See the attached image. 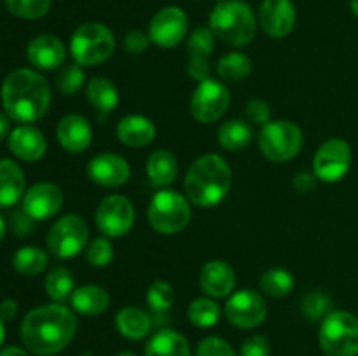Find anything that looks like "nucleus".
Listing matches in <instances>:
<instances>
[{
	"label": "nucleus",
	"instance_id": "obj_15",
	"mask_svg": "<svg viewBox=\"0 0 358 356\" xmlns=\"http://www.w3.org/2000/svg\"><path fill=\"white\" fill-rule=\"evenodd\" d=\"M63 201V192L62 188L51 181H41L35 184L24 192L23 195V205L21 208L35 220V222H44V220L52 218L58 215L62 209Z\"/></svg>",
	"mask_w": 358,
	"mask_h": 356
},
{
	"label": "nucleus",
	"instance_id": "obj_13",
	"mask_svg": "<svg viewBox=\"0 0 358 356\" xmlns=\"http://www.w3.org/2000/svg\"><path fill=\"white\" fill-rule=\"evenodd\" d=\"M224 314L233 327L248 330V328L259 327L266 320L268 306L261 293L243 288L240 292L231 293L229 300L224 307Z\"/></svg>",
	"mask_w": 358,
	"mask_h": 356
},
{
	"label": "nucleus",
	"instance_id": "obj_40",
	"mask_svg": "<svg viewBox=\"0 0 358 356\" xmlns=\"http://www.w3.org/2000/svg\"><path fill=\"white\" fill-rule=\"evenodd\" d=\"M331 299L325 295L324 292H311L308 293L301 304V311L308 320H324L329 313H331Z\"/></svg>",
	"mask_w": 358,
	"mask_h": 356
},
{
	"label": "nucleus",
	"instance_id": "obj_2",
	"mask_svg": "<svg viewBox=\"0 0 358 356\" xmlns=\"http://www.w3.org/2000/svg\"><path fill=\"white\" fill-rule=\"evenodd\" d=\"M2 107L13 121L30 124L48 114L51 87L48 80L30 68L13 70L2 84Z\"/></svg>",
	"mask_w": 358,
	"mask_h": 356
},
{
	"label": "nucleus",
	"instance_id": "obj_36",
	"mask_svg": "<svg viewBox=\"0 0 358 356\" xmlns=\"http://www.w3.org/2000/svg\"><path fill=\"white\" fill-rule=\"evenodd\" d=\"M147 306L152 311L154 314H163L166 311H170V307L173 306L175 302V292L173 286L166 281H154L152 285L147 290Z\"/></svg>",
	"mask_w": 358,
	"mask_h": 356
},
{
	"label": "nucleus",
	"instance_id": "obj_51",
	"mask_svg": "<svg viewBox=\"0 0 358 356\" xmlns=\"http://www.w3.org/2000/svg\"><path fill=\"white\" fill-rule=\"evenodd\" d=\"M3 339H6V327H3V321L0 320V348L3 344Z\"/></svg>",
	"mask_w": 358,
	"mask_h": 356
},
{
	"label": "nucleus",
	"instance_id": "obj_25",
	"mask_svg": "<svg viewBox=\"0 0 358 356\" xmlns=\"http://www.w3.org/2000/svg\"><path fill=\"white\" fill-rule=\"evenodd\" d=\"M70 304H72L73 311H77L83 316H98L108 309L110 295L103 286L84 285L73 290Z\"/></svg>",
	"mask_w": 358,
	"mask_h": 356
},
{
	"label": "nucleus",
	"instance_id": "obj_3",
	"mask_svg": "<svg viewBox=\"0 0 358 356\" xmlns=\"http://www.w3.org/2000/svg\"><path fill=\"white\" fill-rule=\"evenodd\" d=\"M233 185L229 164L217 154L198 157L189 168L184 180V191L191 205L212 208L226 199Z\"/></svg>",
	"mask_w": 358,
	"mask_h": 356
},
{
	"label": "nucleus",
	"instance_id": "obj_45",
	"mask_svg": "<svg viewBox=\"0 0 358 356\" xmlns=\"http://www.w3.org/2000/svg\"><path fill=\"white\" fill-rule=\"evenodd\" d=\"M269 353H271V346L268 339L262 335H254L241 346V356H269Z\"/></svg>",
	"mask_w": 358,
	"mask_h": 356
},
{
	"label": "nucleus",
	"instance_id": "obj_34",
	"mask_svg": "<svg viewBox=\"0 0 358 356\" xmlns=\"http://www.w3.org/2000/svg\"><path fill=\"white\" fill-rule=\"evenodd\" d=\"M294 285H296L294 276L287 269L282 267L269 269L259 279V288H261V292L269 297H275V299L289 295L294 290Z\"/></svg>",
	"mask_w": 358,
	"mask_h": 356
},
{
	"label": "nucleus",
	"instance_id": "obj_20",
	"mask_svg": "<svg viewBox=\"0 0 358 356\" xmlns=\"http://www.w3.org/2000/svg\"><path fill=\"white\" fill-rule=\"evenodd\" d=\"M9 149L17 159L27 161V163H34L44 157L45 150H48V142L41 129L30 124H20L10 131L9 138Z\"/></svg>",
	"mask_w": 358,
	"mask_h": 356
},
{
	"label": "nucleus",
	"instance_id": "obj_16",
	"mask_svg": "<svg viewBox=\"0 0 358 356\" xmlns=\"http://www.w3.org/2000/svg\"><path fill=\"white\" fill-rule=\"evenodd\" d=\"M257 23L268 37H287L296 24V7L292 0H262L259 6Z\"/></svg>",
	"mask_w": 358,
	"mask_h": 356
},
{
	"label": "nucleus",
	"instance_id": "obj_1",
	"mask_svg": "<svg viewBox=\"0 0 358 356\" xmlns=\"http://www.w3.org/2000/svg\"><path fill=\"white\" fill-rule=\"evenodd\" d=\"M77 332V318L62 304H48L31 309L21 323V341L37 356L63 351Z\"/></svg>",
	"mask_w": 358,
	"mask_h": 356
},
{
	"label": "nucleus",
	"instance_id": "obj_42",
	"mask_svg": "<svg viewBox=\"0 0 358 356\" xmlns=\"http://www.w3.org/2000/svg\"><path fill=\"white\" fill-rule=\"evenodd\" d=\"M245 114H247L248 121L254 122L257 126H266L271 122V107L268 101L261 100V98H254L245 107Z\"/></svg>",
	"mask_w": 358,
	"mask_h": 356
},
{
	"label": "nucleus",
	"instance_id": "obj_48",
	"mask_svg": "<svg viewBox=\"0 0 358 356\" xmlns=\"http://www.w3.org/2000/svg\"><path fill=\"white\" fill-rule=\"evenodd\" d=\"M10 131H13V129H10V117L7 114H2V112H0V142L9 138Z\"/></svg>",
	"mask_w": 358,
	"mask_h": 356
},
{
	"label": "nucleus",
	"instance_id": "obj_7",
	"mask_svg": "<svg viewBox=\"0 0 358 356\" xmlns=\"http://www.w3.org/2000/svg\"><path fill=\"white\" fill-rule=\"evenodd\" d=\"M318 342L327 356H357L358 318L348 311H331L322 320Z\"/></svg>",
	"mask_w": 358,
	"mask_h": 356
},
{
	"label": "nucleus",
	"instance_id": "obj_23",
	"mask_svg": "<svg viewBox=\"0 0 358 356\" xmlns=\"http://www.w3.org/2000/svg\"><path fill=\"white\" fill-rule=\"evenodd\" d=\"M115 135L121 143L131 149L147 147L156 138V126L145 115H126L117 122Z\"/></svg>",
	"mask_w": 358,
	"mask_h": 356
},
{
	"label": "nucleus",
	"instance_id": "obj_28",
	"mask_svg": "<svg viewBox=\"0 0 358 356\" xmlns=\"http://www.w3.org/2000/svg\"><path fill=\"white\" fill-rule=\"evenodd\" d=\"M86 94L90 105L101 115V119L114 112L119 105L117 87L112 80L105 79V77H93L87 82Z\"/></svg>",
	"mask_w": 358,
	"mask_h": 356
},
{
	"label": "nucleus",
	"instance_id": "obj_8",
	"mask_svg": "<svg viewBox=\"0 0 358 356\" xmlns=\"http://www.w3.org/2000/svg\"><path fill=\"white\" fill-rule=\"evenodd\" d=\"M303 131L290 121H271L259 133V150L273 163L294 159L303 149Z\"/></svg>",
	"mask_w": 358,
	"mask_h": 356
},
{
	"label": "nucleus",
	"instance_id": "obj_54",
	"mask_svg": "<svg viewBox=\"0 0 358 356\" xmlns=\"http://www.w3.org/2000/svg\"><path fill=\"white\" fill-rule=\"evenodd\" d=\"M215 2H222V0H215Z\"/></svg>",
	"mask_w": 358,
	"mask_h": 356
},
{
	"label": "nucleus",
	"instance_id": "obj_31",
	"mask_svg": "<svg viewBox=\"0 0 358 356\" xmlns=\"http://www.w3.org/2000/svg\"><path fill=\"white\" fill-rule=\"evenodd\" d=\"M45 293L49 299L56 304H63L72 297L76 285H73V276L69 269L65 267H52L45 276Z\"/></svg>",
	"mask_w": 358,
	"mask_h": 356
},
{
	"label": "nucleus",
	"instance_id": "obj_49",
	"mask_svg": "<svg viewBox=\"0 0 358 356\" xmlns=\"http://www.w3.org/2000/svg\"><path fill=\"white\" fill-rule=\"evenodd\" d=\"M0 356H28V353L24 349L17 348V346H10V348H6L3 351H0Z\"/></svg>",
	"mask_w": 358,
	"mask_h": 356
},
{
	"label": "nucleus",
	"instance_id": "obj_47",
	"mask_svg": "<svg viewBox=\"0 0 358 356\" xmlns=\"http://www.w3.org/2000/svg\"><path fill=\"white\" fill-rule=\"evenodd\" d=\"M17 311H20V306L14 299H3L0 302V320L2 321H10L16 318Z\"/></svg>",
	"mask_w": 358,
	"mask_h": 356
},
{
	"label": "nucleus",
	"instance_id": "obj_37",
	"mask_svg": "<svg viewBox=\"0 0 358 356\" xmlns=\"http://www.w3.org/2000/svg\"><path fill=\"white\" fill-rule=\"evenodd\" d=\"M6 7L21 20H41L51 9V0H6Z\"/></svg>",
	"mask_w": 358,
	"mask_h": 356
},
{
	"label": "nucleus",
	"instance_id": "obj_26",
	"mask_svg": "<svg viewBox=\"0 0 358 356\" xmlns=\"http://www.w3.org/2000/svg\"><path fill=\"white\" fill-rule=\"evenodd\" d=\"M147 177L149 181L157 188H166L177 178L178 163L170 150H156L147 159Z\"/></svg>",
	"mask_w": 358,
	"mask_h": 356
},
{
	"label": "nucleus",
	"instance_id": "obj_6",
	"mask_svg": "<svg viewBox=\"0 0 358 356\" xmlns=\"http://www.w3.org/2000/svg\"><path fill=\"white\" fill-rule=\"evenodd\" d=\"M191 201L171 188H161L150 199L147 208V220L156 232L177 234L187 227L191 220Z\"/></svg>",
	"mask_w": 358,
	"mask_h": 356
},
{
	"label": "nucleus",
	"instance_id": "obj_11",
	"mask_svg": "<svg viewBox=\"0 0 358 356\" xmlns=\"http://www.w3.org/2000/svg\"><path fill=\"white\" fill-rule=\"evenodd\" d=\"M94 223L98 230L108 239L122 237L131 230L135 223V208L128 198L121 194H112L101 199L94 213Z\"/></svg>",
	"mask_w": 358,
	"mask_h": 356
},
{
	"label": "nucleus",
	"instance_id": "obj_43",
	"mask_svg": "<svg viewBox=\"0 0 358 356\" xmlns=\"http://www.w3.org/2000/svg\"><path fill=\"white\" fill-rule=\"evenodd\" d=\"M10 229L20 237L30 236L35 229V220L23 208L14 209L13 215H10Z\"/></svg>",
	"mask_w": 358,
	"mask_h": 356
},
{
	"label": "nucleus",
	"instance_id": "obj_9",
	"mask_svg": "<svg viewBox=\"0 0 358 356\" xmlns=\"http://www.w3.org/2000/svg\"><path fill=\"white\" fill-rule=\"evenodd\" d=\"M90 229L83 216L65 215L56 220L45 236L48 251L56 258H72L86 248Z\"/></svg>",
	"mask_w": 358,
	"mask_h": 356
},
{
	"label": "nucleus",
	"instance_id": "obj_27",
	"mask_svg": "<svg viewBox=\"0 0 358 356\" xmlns=\"http://www.w3.org/2000/svg\"><path fill=\"white\" fill-rule=\"evenodd\" d=\"M115 328L119 334L131 341H140V339L147 337L152 328V318L138 307H122L117 314H115Z\"/></svg>",
	"mask_w": 358,
	"mask_h": 356
},
{
	"label": "nucleus",
	"instance_id": "obj_29",
	"mask_svg": "<svg viewBox=\"0 0 358 356\" xmlns=\"http://www.w3.org/2000/svg\"><path fill=\"white\" fill-rule=\"evenodd\" d=\"M145 356H191V348L184 335L164 328L156 332L147 342Z\"/></svg>",
	"mask_w": 358,
	"mask_h": 356
},
{
	"label": "nucleus",
	"instance_id": "obj_5",
	"mask_svg": "<svg viewBox=\"0 0 358 356\" xmlns=\"http://www.w3.org/2000/svg\"><path fill=\"white\" fill-rule=\"evenodd\" d=\"M115 49V37L103 23H84L70 38V54L80 66H94L107 61Z\"/></svg>",
	"mask_w": 358,
	"mask_h": 356
},
{
	"label": "nucleus",
	"instance_id": "obj_18",
	"mask_svg": "<svg viewBox=\"0 0 358 356\" xmlns=\"http://www.w3.org/2000/svg\"><path fill=\"white\" fill-rule=\"evenodd\" d=\"M129 175L128 161L117 154H98L87 163V178L100 187H121Z\"/></svg>",
	"mask_w": 358,
	"mask_h": 356
},
{
	"label": "nucleus",
	"instance_id": "obj_39",
	"mask_svg": "<svg viewBox=\"0 0 358 356\" xmlns=\"http://www.w3.org/2000/svg\"><path fill=\"white\" fill-rule=\"evenodd\" d=\"M112 258H114V246L108 237H94L86 246V260L93 267H107Z\"/></svg>",
	"mask_w": 358,
	"mask_h": 356
},
{
	"label": "nucleus",
	"instance_id": "obj_41",
	"mask_svg": "<svg viewBox=\"0 0 358 356\" xmlns=\"http://www.w3.org/2000/svg\"><path fill=\"white\" fill-rule=\"evenodd\" d=\"M196 356H236V353L222 339L206 337L198 344Z\"/></svg>",
	"mask_w": 358,
	"mask_h": 356
},
{
	"label": "nucleus",
	"instance_id": "obj_17",
	"mask_svg": "<svg viewBox=\"0 0 358 356\" xmlns=\"http://www.w3.org/2000/svg\"><path fill=\"white\" fill-rule=\"evenodd\" d=\"M215 49V34L210 27H198L187 38V73L191 79L203 82L210 79V54Z\"/></svg>",
	"mask_w": 358,
	"mask_h": 356
},
{
	"label": "nucleus",
	"instance_id": "obj_12",
	"mask_svg": "<svg viewBox=\"0 0 358 356\" xmlns=\"http://www.w3.org/2000/svg\"><path fill=\"white\" fill-rule=\"evenodd\" d=\"M352 166V147L343 138H331L322 143L313 157L315 177L325 184L345 178Z\"/></svg>",
	"mask_w": 358,
	"mask_h": 356
},
{
	"label": "nucleus",
	"instance_id": "obj_38",
	"mask_svg": "<svg viewBox=\"0 0 358 356\" xmlns=\"http://www.w3.org/2000/svg\"><path fill=\"white\" fill-rule=\"evenodd\" d=\"M84 79V70L79 63H70V65H65L56 75V87L62 94H66V96H73L76 93H79L80 87H83Z\"/></svg>",
	"mask_w": 358,
	"mask_h": 356
},
{
	"label": "nucleus",
	"instance_id": "obj_53",
	"mask_svg": "<svg viewBox=\"0 0 358 356\" xmlns=\"http://www.w3.org/2000/svg\"><path fill=\"white\" fill-rule=\"evenodd\" d=\"M117 356H136V355H133V353H119Z\"/></svg>",
	"mask_w": 358,
	"mask_h": 356
},
{
	"label": "nucleus",
	"instance_id": "obj_22",
	"mask_svg": "<svg viewBox=\"0 0 358 356\" xmlns=\"http://www.w3.org/2000/svg\"><path fill=\"white\" fill-rule=\"evenodd\" d=\"M236 286V274L224 260H210L199 272V288L212 299H222L233 293Z\"/></svg>",
	"mask_w": 358,
	"mask_h": 356
},
{
	"label": "nucleus",
	"instance_id": "obj_46",
	"mask_svg": "<svg viewBox=\"0 0 358 356\" xmlns=\"http://www.w3.org/2000/svg\"><path fill=\"white\" fill-rule=\"evenodd\" d=\"M318 178L315 177V173H308V171H301L294 178V188H296L299 194H310L311 191L317 185Z\"/></svg>",
	"mask_w": 358,
	"mask_h": 356
},
{
	"label": "nucleus",
	"instance_id": "obj_50",
	"mask_svg": "<svg viewBox=\"0 0 358 356\" xmlns=\"http://www.w3.org/2000/svg\"><path fill=\"white\" fill-rule=\"evenodd\" d=\"M3 236H6V220L0 215V241L3 239Z\"/></svg>",
	"mask_w": 358,
	"mask_h": 356
},
{
	"label": "nucleus",
	"instance_id": "obj_14",
	"mask_svg": "<svg viewBox=\"0 0 358 356\" xmlns=\"http://www.w3.org/2000/svg\"><path fill=\"white\" fill-rule=\"evenodd\" d=\"M189 30L187 14L180 7L168 6L157 10L149 23V38L159 47L171 49L180 44Z\"/></svg>",
	"mask_w": 358,
	"mask_h": 356
},
{
	"label": "nucleus",
	"instance_id": "obj_4",
	"mask_svg": "<svg viewBox=\"0 0 358 356\" xmlns=\"http://www.w3.org/2000/svg\"><path fill=\"white\" fill-rule=\"evenodd\" d=\"M257 16L243 0H222L210 14V28L227 45L243 47L250 44L257 31Z\"/></svg>",
	"mask_w": 358,
	"mask_h": 356
},
{
	"label": "nucleus",
	"instance_id": "obj_24",
	"mask_svg": "<svg viewBox=\"0 0 358 356\" xmlns=\"http://www.w3.org/2000/svg\"><path fill=\"white\" fill-rule=\"evenodd\" d=\"M24 173L10 159H0V209L10 208L24 195Z\"/></svg>",
	"mask_w": 358,
	"mask_h": 356
},
{
	"label": "nucleus",
	"instance_id": "obj_30",
	"mask_svg": "<svg viewBox=\"0 0 358 356\" xmlns=\"http://www.w3.org/2000/svg\"><path fill=\"white\" fill-rule=\"evenodd\" d=\"M252 138H254V131L243 119H231V121L224 122L217 133L219 145L229 152H240V150L247 149Z\"/></svg>",
	"mask_w": 358,
	"mask_h": 356
},
{
	"label": "nucleus",
	"instance_id": "obj_19",
	"mask_svg": "<svg viewBox=\"0 0 358 356\" xmlns=\"http://www.w3.org/2000/svg\"><path fill=\"white\" fill-rule=\"evenodd\" d=\"M27 58L35 68L56 70L66 58V47L62 38L51 34H42L31 38L27 47Z\"/></svg>",
	"mask_w": 358,
	"mask_h": 356
},
{
	"label": "nucleus",
	"instance_id": "obj_35",
	"mask_svg": "<svg viewBox=\"0 0 358 356\" xmlns=\"http://www.w3.org/2000/svg\"><path fill=\"white\" fill-rule=\"evenodd\" d=\"M187 318L194 327L212 328L219 321L220 307L219 304L213 302L208 297H199V299H194L189 304Z\"/></svg>",
	"mask_w": 358,
	"mask_h": 356
},
{
	"label": "nucleus",
	"instance_id": "obj_21",
	"mask_svg": "<svg viewBox=\"0 0 358 356\" xmlns=\"http://www.w3.org/2000/svg\"><path fill=\"white\" fill-rule=\"evenodd\" d=\"M56 138L59 145L70 154H80L91 145L93 129L86 117L77 114H69L59 119L56 126Z\"/></svg>",
	"mask_w": 358,
	"mask_h": 356
},
{
	"label": "nucleus",
	"instance_id": "obj_33",
	"mask_svg": "<svg viewBox=\"0 0 358 356\" xmlns=\"http://www.w3.org/2000/svg\"><path fill=\"white\" fill-rule=\"evenodd\" d=\"M13 267L21 276H37L48 267V253L38 246H23L14 253Z\"/></svg>",
	"mask_w": 358,
	"mask_h": 356
},
{
	"label": "nucleus",
	"instance_id": "obj_10",
	"mask_svg": "<svg viewBox=\"0 0 358 356\" xmlns=\"http://www.w3.org/2000/svg\"><path fill=\"white\" fill-rule=\"evenodd\" d=\"M229 105L231 93L226 84L215 79H206L198 82V87L191 96L189 108L196 121L201 124H210V122L219 121L227 112Z\"/></svg>",
	"mask_w": 358,
	"mask_h": 356
},
{
	"label": "nucleus",
	"instance_id": "obj_44",
	"mask_svg": "<svg viewBox=\"0 0 358 356\" xmlns=\"http://www.w3.org/2000/svg\"><path fill=\"white\" fill-rule=\"evenodd\" d=\"M149 34H145L142 30L128 31L124 37V42H122V45H124V49L129 54H142V52H145L149 49Z\"/></svg>",
	"mask_w": 358,
	"mask_h": 356
},
{
	"label": "nucleus",
	"instance_id": "obj_52",
	"mask_svg": "<svg viewBox=\"0 0 358 356\" xmlns=\"http://www.w3.org/2000/svg\"><path fill=\"white\" fill-rule=\"evenodd\" d=\"M350 7H352V13L355 14V17L358 20V0H350Z\"/></svg>",
	"mask_w": 358,
	"mask_h": 356
},
{
	"label": "nucleus",
	"instance_id": "obj_32",
	"mask_svg": "<svg viewBox=\"0 0 358 356\" xmlns=\"http://www.w3.org/2000/svg\"><path fill=\"white\" fill-rule=\"evenodd\" d=\"M252 73V59L243 52H229L217 61V75L226 82H240Z\"/></svg>",
	"mask_w": 358,
	"mask_h": 356
}]
</instances>
